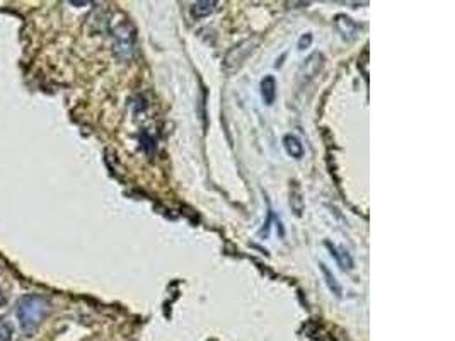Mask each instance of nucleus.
<instances>
[{
  "instance_id": "nucleus-3",
  "label": "nucleus",
  "mask_w": 455,
  "mask_h": 341,
  "mask_svg": "<svg viewBox=\"0 0 455 341\" xmlns=\"http://www.w3.org/2000/svg\"><path fill=\"white\" fill-rule=\"evenodd\" d=\"M335 26H336V29L340 31L341 36H343L346 41L355 40L356 33H358V26H356V22L344 14L336 15Z\"/></svg>"
},
{
  "instance_id": "nucleus-9",
  "label": "nucleus",
  "mask_w": 455,
  "mask_h": 341,
  "mask_svg": "<svg viewBox=\"0 0 455 341\" xmlns=\"http://www.w3.org/2000/svg\"><path fill=\"white\" fill-rule=\"evenodd\" d=\"M311 43H312V34H311V33H307V34H305V36H302V38H300V41H299V50H305V48H309V46H311Z\"/></svg>"
},
{
  "instance_id": "nucleus-1",
  "label": "nucleus",
  "mask_w": 455,
  "mask_h": 341,
  "mask_svg": "<svg viewBox=\"0 0 455 341\" xmlns=\"http://www.w3.org/2000/svg\"><path fill=\"white\" fill-rule=\"evenodd\" d=\"M50 311V304L39 295H27L19 302L18 319L26 333H33L38 324L45 319Z\"/></svg>"
},
{
  "instance_id": "nucleus-5",
  "label": "nucleus",
  "mask_w": 455,
  "mask_h": 341,
  "mask_svg": "<svg viewBox=\"0 0 455 341\" xmlns=\"http://www.w3.org/2000/svg\"><path fill=\"white\" fill-rule=\"evenodd\" d=\"M284 145L286 154L292 155L293 159H302L304 158V145L295 135H285L284 137Z\"/></svg>"
},
{
  "instance_id": "nucleus-7",
  "label": "nucleus",
  "mask_w": 455,
  "mask_h": 341,
  "mask_svg": "<svg viewBox=\"0 0 455 341\" xmlns=\"http://www.w3.org/2000/svg\"><path fill=\"white\" fill-rule=\"evenodd\" d=\"M326 246H328L329 251H331L332 256L336 258V261H338V265L341 266V268H353V260H351L350 254H348V251H344V249L338 251L335 246L329 244V242H326Z\"/></svg>"
},
{
  "instance_id": "nucleus-6",
  "label": "nucleus",
  "mask_w": 455,
  "mask_h": 341,
  "mask_svg": "<svg viewBox=\"0 0 455 341\" xmlns=\"http://www.w3.org/2000/svg\"><path fill=\"white\" fill-rule=\"evenodd\" d=\"M319 268H321V272H323V275L326 278V285H328V288L331 290V292L335 293L336 297H341L343 290H341V285L338 284V280H336V277L332 275V272H329V268L324 265V263H321Z\"/></svg>"
},
{
  "instance_id": "nucleus-4",
  "label": "nucleus",
  "mask_w": 455,
  "mask_h": 341,
  "mask_svg": "<svg viewBox=\"0 0 455 341\" xmlns=\"http://www.w3.org/2000/svg\"><path fill=\"white\" fill-rule=\"evenodd\" d=\"M261 96L265 104L268 106H272L276 99V81H274L273 76H266L261 81Z\"/></svg>"
},
{
  "instance_id": "nucleus-2",
  "label": "nucleus",
  "mask_w": 455,
  "mask_h": 341,
  "mask_svg": "<svg viewBox=\"0 0 455 341\" xmlns=\"http://www.w3.org/2000/svg\"><path fill=\"white\" fill-rule=\"evenodd\" d=\"M323 67H324V57H323V55H321V53L309 55V57L304 60V64L300 65L299 72H297L300 84H309V82H311L314 77L319 76V72L323 70Z\"/></svg>"
},
{
  "instance_id": "nucleus-8",
  "label": "nucleus",
  "mask_w": 455,
  "mask_h": 341,
  "mask_svg": "<svg viewBox=\"0 0 455 341\" xmlns=\"http://www.w3.org/2000/svg\"><path fill=\"white\" fill-rule=\"evenodd\" d=\"M215 9H217V2H196L191 13H193L195 19H202L210 15Z\"/></svg>"
}]
</instances>
